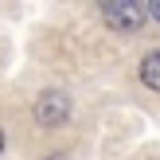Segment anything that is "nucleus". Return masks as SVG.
<instances>
[{
	"instance_id": "nucleus-3",
	"label": "nucleus",
	"mask_w": 160,
	"mask_h": 160,
	"mask_svg": "<svg viewBox=\"0 0 160 160\" xmlns=\"http://www.w3.org/2000/svg\"><path fill=\"white\" fill-rule=\"evenodd\" d=\"M141 82L148 90H160V51H148L145 62H141Z\"/></svg>"
},
{
	"instance_id": "nucleus-5",
	"label": "nucleus",
	"mask_w": 160,
	"mask_h": 160,
	"mask_svg": "<svg viewBox=\"0 0 160 160\" xmlns=\"http://www.w3.org/2000/svg\"><path fill=\"white\" fill-rule=\"evenodd\" d=\"M98 4H102V8H109V4H117V0H98Z\"/></svg>"
},
{
	"instance_id": "nucleus-6",
	"label": "nucleus",
	"mask_w": 160,
	"mask_h": 160,
	"mask_svg": "<svg viewBox=\"0 0 160 160\" xmlns=\"http://www.w3.org/2000/svg\"><path fill=\"white\" fill-rule=\"evenodd\" d=\"M0 148H4V133H0Z\"/></svg>"
},
{
	"instance_id": "nucleus-1",
	"label": "nucleus",
	"mask_w": 160,
	"mask_h": 160,
	"mask_svg": "<svg viewBox=\"0 0 160 160\" xmlns=\"http://www.w3.org/2000/svg\"><path fill=\"white\" fill-rule=\"evenodd\" d=\"M31 113H35V121L39 125H47V129H55V125H62L70 117V98L62 90H43L35 98V109H31Z\"/></svg>"
},
{
	"instance_id": "nucleus-2",
	"label": "nucleus",
	"mask_w": 160,
	"mask_h": 160,
	"mask_svg": "<svg viewBox=\"0 0 160 160\" xmlns=\"http://www.w3.org/2000/svg\"><path fill=\"white\" fill-rule=\"evenodd\" d=\"M102 12H106V23L117 28V31H137L141 23H145V8H141L137 0H117V4L102 8Z\"/></svg>"
},
{
	"instance_id": "nucleus-4",
	"label": "nucleus",
	"mask_w": 160,
	"mask_h": 160,
	"mask_svg": "<svg viewBox=\"0 0 160 160\" xmlns=\"http://www.w3.org/2000/svg\"><path fill=\"white\" fill-rule=\"evenodd\" d=\"M148 16H152V20L160 23V0H148Z\"/></svg>"
},
{
	"instance_id": "nucleus-7",
	"label": "nucleus",
	"mask_w": 160,
	"mask_h": 160,
	"mask_svg": "<svg viewBox=\"0 0 160 160\" xmlns=\"http://www.w3.org/2000/svg\"><path fill=\"white\" fill-rule=\"evenodd\" d=\"M51 160H67V156H51Z\"/></svg>"
}]
</instances>
